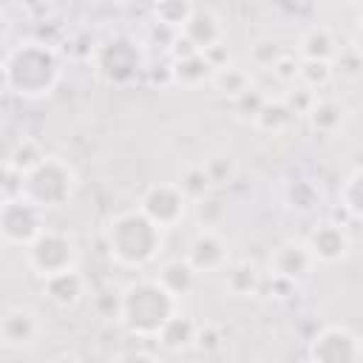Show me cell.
Listing matches in <instances>:
<instances>
[{
    "label": "cell",
    "instance_id": "obj_17",
    "mask_svg": "<svg viewBox=\"0 0 363 363\" xmlns=\"http://www.w3.org/2000/svg\"><path fill=\"white\" fill-rule=\"evenodd\" d=\"M306 122H309V128H312L315 133H320V136H335V133H340V130L346 128L349 111H346V105L337 102L335 96H318L315 105H312L309 113H306Z\"/></svg>",
    "mask_w": 363,
    "mask_h": 363
},
{
    "label": "cell",
    "instance_id": "obj_41",
    "mask_svg": "<svg viewBox=\"0 0 363 363\" xmlns=\"http://www.w3.org/2000/svg\"><path fill=\"white\" fill-rule=\"evenodd\" d=\"M204 54H207V60H210L216 68H221V65H227V62H230V51H227V45H224V43H218V45H213V48H207Z\"/></svg>",
    "mask_w": 363,
    "mask_h": 363
},
{
    "label": "cell",
    "instance_id": "obj_36",
    "mask_svg": "<svg viewBox=\"0 0 363 363\" xmlns=\"http://www.w3.org/2000/svg\"><path fill=\"white\" fill-rule=\"evenodd\" d=\"M298 62L301 60H295L292 54H284L269 71H272V77L278 79V82H284V85H289V82H295L298 79Z\"/></svg>",
    "mask_w": 363,
    "mask_h": 363
},
{
    "label": "cell",
    "instance_id": "obj_29",
    "mask_svg": "<svg viewBox=\"0 0 363 363\" xmlns=\"http://www.w3.org/2000/svg\"><path fill=\"white\" fill-rule=\"evenodd\" d=\"M224 216H227L224 199L207 193V196H201V199L196 201V221H199V227H204V230H218V224L224 221Z\"/></svg>",
    "mask_w": 363,
    "mask_h": 363
},
{
    "label": "cell",
    "instance_id": "obj_18",
    "mask_svg": "<svg viewBox=\"0 0 363 363\" xmlns=\"http://www.w3.org/2000/svg\"><path fill=\"white\" fill-rule=\"evenodd\" d=\"M196 337H199V323H196L193 318L176 312V315L164 323V329L156 335V343H159L164 352L179 354V352L193 349V346H196Z\"/></svg>",
    "mask_w": 363,
    "mask_h": 363
},
{
    "label": "cell",
    "instance_id": "obj_43",
    "mask_svg": "<svg viewBox=\"0 0 363 363\" xmlns=\"http://www.w3.org/2000/svg\"><path fill=\"white\" fill-rule=\"evenodd\" d=\"M352 45L363 54V26H357V31H354V40H352Z\"/></svg>",
    "mask_w": 363,
    "mask_h": 363
},
{
    "label": "cell",
    "instance_id": "obj_39",
    "mask_svg": "<svg viewBox=\"0 0 363 363\" xmlns=\"http://www.w3.org/2000/svg\"><path fill=\"white\" fill-rule=\"evenodd\" d=\"M119 306H122V295L119 292H105V295L96 298V309L108 320H119Z\"/></svg>",
    "mask_w": 363,
    "mask_h": 363
},
{
    "label": "cell",
    "instance_id": "obj_33",
    "mask_svg": "<svg viewBox=\"0 0 363 363\" xmlns=\"http://www.w3.org/2000/svg\"><path fill=\"white\" fill-rule=\"evenodd\" d=\"M267 94L261 91V88H250V91H244L238 99H233V108H235V113L241 116V119H247V122H255V116L261 113V108L267 105Z\"/></svg>",
    "mask_w": 363,
    "mask_h": 363
},
{
    "label": "cell",
    "instance_id": "obj_9",
    "mask_svg": "<svg viewBox=\"0 0 363 363\" xmlns=\"http://www.w3.org/2000/svg\"><path fill=\"white\" fill-rule=\"evenodd\" d=\"M309 360L318 363H354L363 360V340L346 326H323L309 340Z\"/></svg>",
    "mask_w": 363,
    "mask_h": 363
},
{
    "label": "cell",
    "instance_id": "obj_20",
    "mask_svg": "<svg viewBox=\"0 0 363 363\" xmlns=\"http://www.w3.org/2000/svg\"><path fill=\"white\" fill-rule=\"evenodd\" d=\"M170 65H173V85H182V88H199L204 82H213V74H216V65L207 60L204 51L184 60H173Z\"/></svg>",
    "mask_w": 363,
    "mask_h": 363
},
{
    "label": "cell",
    "instance_id": "obj_32",
    "mask_svg": "<svg viewBox=\"0 0 363 363\" xmlns=\"http://www.w3.org/2000/svg\"><path fill=\"white\" fill-rule=\"evenodd\" d=\"M332 62H335V74L343 79H360L363 77V54L354 45L340 48Z\"/></svg>",
    "mask_w": 363,
    "mask_h": 363
},
{
    "label": "cell",
    "instance_id": "obj_28",
    "mask_svg": "<svg viewBox=\"0 0 363 363\" xmlns=\"http://www.w3.org/2000/svg\"><path fill=\"white\" fill-rule=\"evenodd\" d=\"M193 11L196 9L190 0H156L153 3V20L173 28V31H182Z\"/></svg>",
    "mask_w": 363,
    "mask_h": 363
},
{
    "label": "cell",
    "instance_id": "obj_26",
    "mask_svg": "<svg viewBox=\"0 0 363 363\" xmlns=\"http://www.w3.org/2000/svg\"><path fill=\"white\" fill-rule=\"evenodd\" d=\"M337 204L343 207V213L354 221H363V167L352 170L340 190H337Z\"/></svg>",
    "mask_w": 363,
    "mask_h": 363
},
{
    "label": "cell",
    "instance_id": "obj_3",
    "mask_svg": "<svg viewBox=\"0 0 363 363\" xmlns=\"http://www.w3.org/2000/svg\"><path fill=\"white\" fill-rule=\"evenodd\" d=\"M119 323L139 340H156L164 323L179 312V298L167 292L159 278H136L122 286Z\"/></svg>",
    "mask_w": 363,
    "mask_h": 363
},
{
    "label": "cell",
    "instance_id": "obj_40",
    "mask_svg": "<svg viewBox=\"0 0 363 363\" xmlns=\"http://www.w3.org/2000/svg\"><path fill=\"white\" fill-rule=\"evenodd\" d=\"M167 51H170V57H173V60H184V57L199 54V48H196V45H193L182 31H179V34H176V40L167 45Z\"/></svg>",
    "mask_w": 363,
    "mask_h": 363
},
{
    "label": "cell",
    "instance_id": "obj_13",
    "mask_svg": "<svg viewBox=\"0 0 363 363\" xmlns=\"http://www.w3.org/2000/svg\"><path fill=\"white\" fill-rule=\"evenodd\" d=\"M315 258L306 247V238H289V241H281L272 255H269V272L272 275H281V278H289L295 284H303L312 269H315Z\"/></svg>",
    "mask_w": 363,
    "mask_h": 363
},
{
    "label": "cell",
    "instance_id": "obj_15",
    "mask_svg": "<svg viewBox=\"0 0 363 363\" xmlns=\"http://www.w3.org/2000/svg\"><path fill=\"white\" fill-rule=\"evenodd\" d=\"M182 34H184L199 51H207V48L224 43V37H227L221 17H218L216 11H210V9H196V11L190 14V20L184 23Z\"/></svg>",
    "mask_w": 363,
    "mask_h": 363
},
{
    "label": "cell",
    "instance_id": "obj_6",
    "mask_svg": "<svg viewBox=\"0 0 363 363\" xmlns=\"http://www.w3.org/2000/svg\"><path fill=\"white\" fill-rule=\"evenodd\" d=\"M94 65H96V74L108 85L122 88L139 77V71L145 68V57L133 40L116 37V40H108L105 45H99L94 51Z\"/></svg>",
    "mask_w": 363,
    "mask_h": 363
},
{
    "label": "cell",
    "instance_id": "obj_8",
    "mask_svg": "<svg viewBox=\"0 0 363 363\" xmlns=\"http://www.w3.org/2000/svg\"><path fill=\"white\" fill-rule=\"evenodd\" d=\"M187 204H190L187 193L182 190V184H173V182H156L139 199V207L164 230H173L184 221Z\"/></svg>",
    "mask_w": 363,
    "mask_h": 363
},
{
    "label": "cell",
    "instance_id": "obj_2",
    "mask_svg": "<svg viewBox=\"0 0 363 363\" xmlns=\"http://www.w3.org/2000/svg\"><path fill=\"white\" fill-rule=\"evenodd\" d=\"M105 250L113 264L142 269L164 250V227H159L142 207L116 213L105 227Z\"/></svg>",
    "mask_w": 363,
    "mask_h": 363
},
{
    "label": "cell",
    "instance_id": "obj_37",
    "mask_svg": "<svg viewBox=\"0 0 363 363\" xmlns=\"http://www.w3.org/2000/svg\"><path fill=\"white\" fill-rule=\"evenodd\" d=\"M17 196H23V173L3 164V199H17Z\"/></svg>",
    "mask_w": 363,
    "mask_h": 363
},
{
    "label": "cell",
    "instance_id": "obj_30",
    "mask_svg": "<svg viewBox=\"0 0 363 363\" xmlns=\"http://www.w3.org/2000/svg\"><path fill=\"white\" fill-rule=\"evenodd\" d=\"M201 164H204V170H207V176H210V182H213V187L230 184V182L235 179V173H238V164H235V159H233L230 153H213V156L204 159Z\"/></svg>",
    "mask_w": 363,
    "mask_h": 363
},
{
    "label": "cell",
    "instance_id": "obj_23",
    "mask_svg": "<svg viewBox=\"0 0 363 363\" xmlns=\"http://www.w3.org/2000/svg\"><path fill=\"white\" fill-rule=\"evenodd\" d=\"M221 96H227V99H238L244 91H250L252 88V74L247 71V68H241V65H235V62H227V65H221V68H216V74H213V82H210Z\"/></svg>",
    "mask_w": 363,
    "mask_h": 363
},
{
    "label": "cell",
    "instance_id": "obj_11",
    "mask_svg": "<svg viewBox=\"0 0 363 363\" xmlns=\"http://www.w3.org/2000/svg\"><path fill=\"white\" fill-rule=\"evenodd\" d=\"M306 247H309V252L318 264H340L352 250V235H349L343 221L326 218V221H318L309 230Z\"/></svg>",
    "mask_w": 363,
    "mask_h": 363
},
{
    "label": "cell",
    "instance_id": "obj_25",
    "mask_svg": "<svg viewBox=\"0 0 363 363\" xmlns=\"http://www.w3.org/2000/svg\"><path fill=\"white\" fill-rule=\"evenodd\" d=\"M292 119H295V113L281 96V99H267V105L261 108V113L255 116L252 125L258 130H264V133H284L292 125Z\"/></svg>",
    "mask_w": 363,
    "mask_h": 363
},
{
    "label": "cell",
    "instance_id": "obj_7",
    "mask_svg": "<svg viewBox=\"0 0 363 363\" xmlns=\"http://www.w3.org/2000/svg\"><path fill=\"white\" fill-rule=\"evenodd\" d=\"M45 230V210L26 196L3 199L0 204V235L9 247H28Z\"/></svg>",
    "mask_w": 363,
    "mask_h": 363
},
{
    "label": "cell",
    "instance_id": "obj_1",
    "mask_svg": "<svg viewBox=\"0 0 363 363\" xmlns=\"http://www.w3.org/2000/svg\"><path fill=\"white\" fill-rule=\"evenodd\" d=\"M62 79V57L45 40H20L3 57V88L17 99H45Z\"/></svg>",
    "mask_w": 363,
    "mask_h": 363
},
{
    "label": "cell",
    "instance_id": "obj_10",
    "mask_svg": "<svg viewBox=\"0 0 363 363\" xmlns=\"http://www.w3.org/2000/svg\"><path fill=\"white\" fill-rule=\"evenodd\" d=\"M43 320L26 303H11L0 315V346L3 349H28L40 340Z\"/></svg>",
    "mask_w": 363,
    "mask_h": 363
},
{
    "label": "cell",
    "instance_id": "obj_22",
    "mask_svg": "<svg viewBox=\"0 0 363 363\" xmlns=\"http://www.w3.org/2000/svg\"><path fill=\"white\" fill-rule=\"evenodd\" d=\"M298 51H301V57H306V60H335L337 51H340V45H337L332 28H326V26H312V28L301 37Z\"/></svg>",
    "mask_w": 363,
    "mask_h": 363
},
{
    "label": "cell",
    "instance_id": "obj_24",
    "mask_svg": "<svg viewBox=\"0 0 363 363\" xmlns=\"http://www.w3.org/2000/svg\"><path fill=\"white\" fill-rule=\"evenodd\" d=\"M45 156H48V153L43 150V145H40L37 139L23 136V139H17V142L9 147V153H6V167H14V170H20V173L26 176V173H28L31 167H37Z\"/></svg>",
    "mask_w": 363,
    "mask_h": 363
},
{
    "label": "cell",
    "instance_id": "obj_16",
    "mask_svg": "<svg viewBox=\"0 0 363 363\" xmlns=\"http://www.w3.org/2000/svg\"><path fill=\"white\" fill-rule=\"evenodd\" d=\"M221 286L230 298H255L264 289V272L252 261H230Z\"/></svg>",
    "mask_w": 363,
    "mask_h": 363
},
{
    "label": "cell",
    "instance_id": "obj_27",
    "mask_svg": "<svg viewBox=\"0 0 363 363\" xmlns=\"http://www.w3.org/2000/svg\"><path fill=\"white\" fill-rule=\"evenodd\" d=\"M335 77L337 74H335V62L332 60H306V57H301V62H298V82L312 88V91L326 88Z\"/></svg>",
    "mask_w": 363,
    "mask_h": 363
},
{
    "label": "cell",
    "instance_id": "obj_14",
    "mask_svg": "<svg viewBox=\"0 0 363 363\" xmlns=\"http://www.w3.org/2000/svg\"><path fill=\"white\" fill-rule=\"evenodd\" d=\"M88 292V278L71 267L62 272H54L48 278H43V295L57 306V309H74Z\"/></svg>",
    "mask_w": 363,
    "mask_h": 363
},
{
    "label": "cell",
    "instance_id": "obj_45",
    "mask_svg": "<svg viewBox=\"0 0 363 363\" xmlns=\"http://www.w3.org/2000/svg\"><path fill=\"white\" fill-rule=\"evenodd\" d=\"M360 26H363V6H360Z\"/></svg>",
    "mask_w": 363,
    "mask_h": 363
},
{
    "label": "cell",
    "instance_id": "obj_19",
    "mask_svg": "<svg viewBox=\"0 0 363 363\" xmlns=\"http://www.w3.org/2000/svg\"><path fill=\"white\" fill-rule=\"evenodd\" d=\"M156 278H159V284H162L167 292H173V295L182 301V298H187V295L196 289L199 272H196V267H193L187 258H170V261H164V264L159 267Z\"/></svg>",
    "mask_w": 363,
    "mask_h": 363
},
{
    "label": "cell",
    "instance_id": "obj_35",
    "mask_svg": "<svg viewBox=\"0 0 363 363\" xmlns=\"http://www.w3.org/2000/svg\"><path fill=\"white\" fill-rule=\"evenodd\" d=\"M315 99H318V91H312V88H306V85H295V88H289V91L284 94V102L292 108L295 116H306L309 108L315 105Z\"/></svg>",
    "mask_w": 363,
    "mask_h": 363
},
{
    "label": "cell",
    "instance_id": "obj_31",
    "mask_svg": "<svg viewBox=\"0 0 363 363\" xmlns=\"http://www.w3.org/2000/svg\"><path fill=\"white\" fill-rule=\"evenodd\" d=\"M179 184H182V190L187 193L190 201H199V199L207 196L210 187H213V182H210V176H207V170H204V164H190V167H184Z\"/></svg>",
    "mask_w": 363,
    "mask_h": 363
},
{
    "label": "cell",
    "instance_id": "obj_44",
    "mask_svg": "<svg viewBox=\"0 0 363 363\" xmlns=\"http://www.w3.org/2000/svg\"><path fill=\"white\" fill-rule=\"evenodd\" d=\"M346 3H354V6H363V0H346Z\"/></svg>",
    "mask_w": 363,
    "mask_h": 363
},
{
    "label": "cell",
    "instance_id": "obj_4",
    "mask_svg": "<svg viewBox=\"0 0 363 363\" xmlns=\"http://www.w3.org/2000/svg\"><path fill=\"white\" fill-rule=\"evenodd\" d=\"M79 190L77 170L62 156H45L37 167H31L23 176V196L34 201L43 210H60L65 207Z\"/></svg>",
    "mask_w": 363,
    "mask_h": 363
},
{
    "label": "cell",
    "instance_id": "obj_42",
    "mask_svg": "<svg viewBox=\"0 0 363 363\" xmlns=\"http://www.w3.org/2000/svg\"><path fill=\"white\" fill-rule=\"evenodd\" d=\"M122 360H156V354L153 352H128V354H122Z\"/></svg>",
    "mask_w": 363,
    "mask_h": 363
},
{
    "label": "cell",
    "instance_id": "obj_46",
    "mask_svg": "<svg viewBox=\"0 0 363 363\" xmlns=\"http://www.w3.org/2000/svg\"><path fill=\"white\" fill-rule=\"evenodd\" d=\"M116 3H130V0H116Z\"/></svg>",
    "mask_w": 363,
    "mask_h": 363
},
{
    "label": "cell",
    "instance_id": "obj_21",
    "mask_svg": "<svg viewBox=\"0 0 363 363\" xmlns=\"http://www.w3.org/2000/svg\"><path fill=\"white\" fill-rule=\"evenodd\" d=\"M284 201L289 210H295L301 216H312L315 210H320L323 193L312 179H292L284 187Z\"/></svg>",
    "mask_w": 363,
    "mask_h": 363
},
{
    "label": "cell",
    "instance_id": "obj_34",
    "mask_svg": "<svg viewBox=\"0 0 363 363\" xmlns=\"http://www.w3.org/2000/svg\"><path fill=\"white\" fill-rule=\"evenodd\" d=\"M284 54H286V51L278 45V40H258V43L250 48V60H252V65H258V68H272Z\"/></svg>",
    "mask_w": 363,
    "mask_h": 363
},
{
    "label": "cell",
    "instance_id": "obj_5",
    "mask_svg": "<svg viewBox=\"0 0 363 363\" xmlns=\"http://www.w3.org/2000/svg\"><path fill=\"white\" fill-rule=\"evenodd\" d=\"M77 258H79V247L77 241L62 233V230H51L45 227L28 247H26V264L34 275L40 278H48L54 272H62V269H71L77 267Z\"/></svg>",
    "mask_w": 363,
    "mask_h": 363
},
{
    "label": "cell",
    "instance_id": "obj_12",
    "mask_svg": "<svg viewBox=\"0 0 363 363\" xmlns=\"http://www.w3.org/2000/svg\"><path fill=\"white\" fill-rule=\"evenodd\" d=\"M199 275H210V272H224V267L230 264V244L218 230H199L190 244H187V255H184Z\"/></svg>",
    "mask_w": 363,
    "mask_h": 363
},
{
    "label": "cell",
    "instance_id": "obj_38",
    "mask_svg": "<svg viewBox=\"0 0 363 363\" xmlns=\"http://www.w3.org/2000/svg\"><path fill=\"white\" fill-rule=\"evenodd\" d=\"M221 329L218 326H199V337H196V346L199 349H204V352H216L218 346H221Z\"/></svg>",
    "mask_w": 363,
    "mask_h": 363
}]
</instances>
